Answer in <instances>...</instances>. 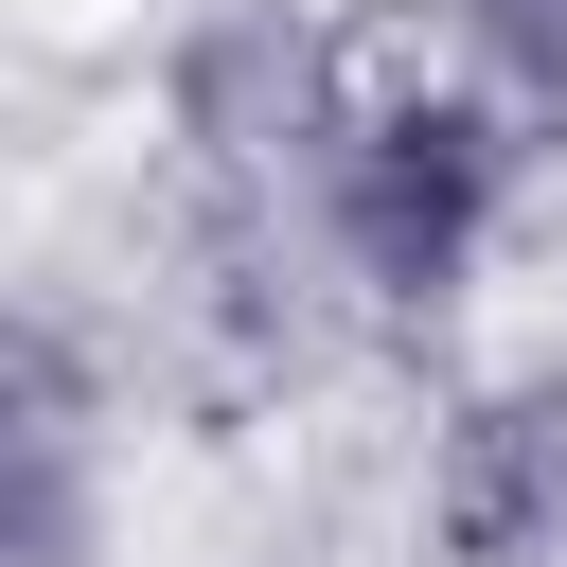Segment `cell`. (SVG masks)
I'll return each instance as SVG.
<instances>
[{"label": "cell", "mask_w": 567, "mask_h": 567, "mask_svg": "<svg viewBox=\"0 0 567 567\" xmlns=\"http://www.w3.org/2000/svg\"><path fill=\"white\" fill-rule=\"evenodd\" d=\"M337 89H354V53H337L319 18H284V0H213V18H177V53H159V106H177V142H195L213 177H301V159L337 142Z\"/></svg>", "instance_id": "obj_2"}, {"label": "cell", "mask_w": 567, "mask_h": 567, "mask_svg": "<svg viewBox=\"0 0 567 567\" xmlns=\"http://www.w3.org/2000/svg\"><path fill=\"white\" fill-rule=\"evenodd\" d=\"M514 195H532V124L461 53H354L337 142L301 159V213H319L337 284H372V301H461L496 266Z\"/></svg>", "instance_id": "obj_1"}, {"label": "cell", "mask_w": 567, "mask_h": 567, "mask_svg": "<svg viewBox=\"0 0 567 567\" xmlns=\"http://www.w3.org/2000/svg\"><path fill=\"white\" fill-rule=\"evenodd\" d=\"M106 549V408L35 337H0V567H89Z\"/></svg>", "instance_id": "obj_4"}, {"label": "cell", "mask_w": 567, "mask_h": 567, "mask_svg": "<svg viewBox=\"0 0 567 567\" xmlns=\"http://www.w3.org/2000/svg\"><path fill=\"white\" fill-rule=\"evenodd\" d=\"M461 71H478V89H496L532 142H567V0H478Z\"/></svg>", "instance_id": "obj_5"}, {"label": "cell", "mask_w": 567, "mask_h": 567, "mask_svg": "<svg viewBox=\"0 0 567 567\" xmlns=\"http://www.w3.org/2000/svg\"><path fill=\"white\" fill-rule=\"evenodd\" d=\"M425 549L443 567H567V354H514L425 443Z\"/></svg>", "instance_id": "obj_3"}]
</instances>
